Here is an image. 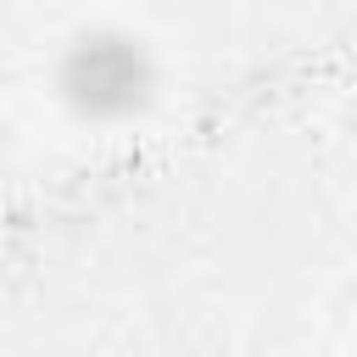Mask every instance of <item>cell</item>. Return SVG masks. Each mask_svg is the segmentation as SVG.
<instances>
[{
    "label": "cell",
    "instance_id": "6da1fadb",
    "mask_svg": "<svg viewBox=\"0 0 357 357\" xmlns=\"http://www.w3.org/2000/svg\"><path fill=\"white\" fill-rule=\"evenodd\" d=\"M78 95L84 100H95V106H117V100H128V95H139V61H134V50H123V45H89L84 56H78Z\"/></svg>",
    "mask_w": 357,
    "mask_h": 357
}]
</instances>
